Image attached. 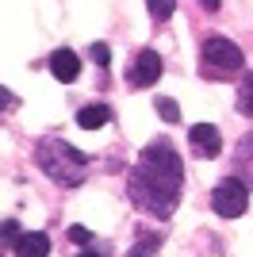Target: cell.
Masks as SVG:
<instances>
[{
	"instance_id": "cell-1",
	"label": "cell",
	"mask_w": 253,
	"mask_h": 257,
	"mask_svg": "<svg viewBox=\"0 0 253 257\" xmlns=\"http://www.w3.org/2000/svg\"><path fill=\"white\" fill-rule=\"evenodd\" d=\"M180 173H184V165H180L173 142L154 139L142 150V158L131 169V177H126V192H131V200L142 211L158 215V219H169L180 204Z\"/></svg>"
},
{
	"instance_id": "cell-2",
	"label": "cell",
	"mask_w": 253,
	"mask_h": 257,
	"mask_svg": "<svg viewBox=\"0 0 253 257\" xmlns=\"http://www.w3.org/2000/svg\"><path fill=\"white\" fill-rule=\"evenodd\" d=\"M35 161H39V169L46 173L50 181L65 184V188H77V184L88 177V158H84L77 146H69L65 139H39Z\"/></svg>"
},
{
	"instance_id": "cell-3",
	"label": "cell",
	"mask_w": 253,
	"mask_h": 257,
	"mask_svg": "<svg viewBox=\"0 0 253 257\" xmlns=\"http://www.w3.org/2000/svg\"><path fill=\"white\" fill-rule=\"evenodd\" d=\"M200 65H203V77L207 81H230V77L242 73V50L230 43V39H222V35H211L207 43H203V54H200Z\"/></svg>"
},
{
	"instance_id": "cell-4",
	"label": "cell",
	"mask_w": 253,
	"mask_h": 257,
	"mask_svg": "<svg viewBox=\"0 0 253 257\" xmlns=\"http://www.w3.org/2000/svg\"><path fill=\"white\" fill-rule=\"evenodd\" d=\"M211 207L222 215V219H238V215L249 207V184L242 177H226V181L215 184L211 192Z\"/></svg>"
},
{
	"instance_id": "cell-5",
	"label": "cell",
	"mask_w": 253,
	"mask_h": 257,
	"mask_svg": "<svg viewBox=\"0 0 253 257\" xmlns=\"http://www.w3.org/2000/svg\"><path fill=\"white\" fill-rule=\"evenodd\" d=\"M161 54L158 50H142L135 58V65H131V85L135 88H150V85H158V77H161Z\"/></svg>"
},
{
	"instance_id": "cell-6",
	"label": "cell",
	"mask_w": 253,
	"mask_h": 257,
	"mask_svg": "<svg viewBox=\"0 0 253 257\" xmlns=\"http://www.w3.org/2000/svg\"><path fill=\"white\" fill-rule=\"evenodd\" d=\"M188 142L196 146V154L200 158H219V127H211V123H196V127H188Z\"/></svg>"
},
{
	"instance_id": "cell-7",
	"label": "cell",
	"mask_w": 253,
	"mask_h": 257,
	"mask_svg": "<svg viewBox=\"0 0 253 257\" xmlns=\"http://www.w3.org/2000/svg\"><path fill=\"white\" fill-rule=\"evenodd\" d=\"M50 73L58 77V81H62V85H73L77 77H81V58H77L73 50H54L50 54Z\"/></svg>"
},
{
	"instance_id": "cell-8",
	"label": "cell",
	"mask_w": 253,
	"mask_h": 257,
	"mask_svg": "<svg viewBox=\"0 0 253 257\" xmlns=\"http://www.w3.org/2000/svg\"><path fill=\"white\" fill-rule=\"evenodd\" d=\"M16 257H46L50 253V238L42 234V230H31V234H20L16 238Z\"/></svg>"
},
{
	"instance_id": "cell-9",
	"label": "cell",
	"mask_w": 253,
	"mask_h": 257,
	"mask_svg": "<svg viewBox=\"0 0 253 257\" xmlns=\"http://www.w3.org/2000/svg\"><path fill=\"white\" fill-rule=\"evenodd\" d=\"M104 123H111V107H104V104H88L77 111V127H84V131H96Z\"/></svg>"
},
{
	"instance_id": "cell-10",
	"label": "cell",
	"mask_w": 253,
	"mask_h": 257,
	"mask_svg": "<svg viewBox=\"0 0 253 257\" xmlns=\"http://www.w3.org/2000/svg\"><path fill=\"white\" fill-rule=\"evenodd\" d=\"M234 161H238V169L249 177V188H253V135H245L238 142V150H234Z\"/></svg>"
},
{
	"instance_id": "cell-11",
	"label": "cell",
	"mask_w": 253,
	"mask_h": 257,
	"mask_svg": "<svg viewBox=\"0 0 253 257\" xmlns=\"http://www.w3.org/2000/svg\"><path fill=\"white\" fill-rule=\"evenodd\" d=\"M158 246H161V238L154 234V230H142L138 242H135V249H131L126 257H154V249H158Z\"/></svg>"
},
{
	"instance_id": "cell-12",
	"label": "cell",
	"mask_w": 253,
	"mask_h": 257,
	"mask_svg": "<svg viewBox=\"0 0 253 257\" xmlns=\"http://www.w3.org/2000/svg\"><path fill=\"white\" fill-rule=\"evenodd\" d=\"M238 111L253 119V73L242 77V85H238Z\"/></svg>"
},
{
	"instance_id": "cell-13",
	"label": "cell",
	"mask_w": 253,
	"mask_h": 257,
	"mask_svg": "<svg viewBox=\"0 0 253 257\" xmlns=\"http://www.w3.org/2000/svg\"><path fill=\"white\" fill-rule=\"evenodd\" d=\"M173 8H177V0H146L150 20H158V23H165L169 16H173Z\"/></svg>"
},
{
	"instance_id": "cell-14",
	"label": "cell",
	"mask_w": 253,
	"mask_h": 257,
	"mask_svg": "<svg viewBox=\"0 0 253 257\" xmlns=\"http://www.w3.org/2000/svg\"><path fill=\"white\" fill-rule=\"evenodd\" d=\"M16 238H20V223H16V219H4V223H0V242H4V246H16Z\"/></svg>"
},
{
	"instance_id": "cell-15",
	"label": "cell",
	"mask_w": 253,
	"mask_h": 257,
	"mask_svg": "<svg viewBox=\"0 0 253 257\" xmlns=\"http://www.w3.org/2000/svg\"><path fill=\"white\" fill-rule=\"evenodd\" d=\"M158 111H161V119H165V123H177V119H180V107L173 104L169 96H158Z\"/></svg>"
},
{
	"instance_id": "cell-16",
	"label": "cell",
	"mask_w": 253,
	"mask_h": 257,
	"mask_svg": "<svg viewBox=\"0 0 253 257\" xmlns=\"http://www.w3.org/2000/svg\"><path fill=\"white\" fill-rule=\"evenodd\" d=\"M12 107H20V96H16L12 88L0 85V111H12Z\"/></svg>"
},
{
	"instance_id": "cell-17",
	"label": "cell",
	"mask_w": 253,
	"mask_h": 257,
	"mask_svg": "<svg viewBox=\"0 0 253 257\" xmlns=\"http://www.w3.org/2000/svg\"><path fill=\"white\" fill-rule=\"evenodd\" d=\"M69 238H73V242H81V246H92V234H88L84 226H69Z\"/></svg>"
},
{
	"instance_id": "cell-18",
	"label": "cell",
	"mask_w": 253,
	"mask_h": 257,
	"mask_svg": "<svg viewBox=\"0 0 253 257\" xmlns=\"http://www.w3.org/2000/svg\"><path fill=\"white\" fill-rule=\"evenodd\" d=\"M107 58H111V50H107L104 43H92V62H100V65H107Z\"/></svg>"
},
{
	"instance_id": "cell-19",
	"label": "cell",
	"mask_w": 253,
	"mask_h": 257,
	"mask_svg": "<svg viewBox=\"0 0 253 257\" xmlns=\"http://www.w3.org/2000/svg\"><path fill=\"white\" fill-rule=\"evenodd\" d=\"M77 257H104V253H100V249L92 246V249H81V253H77Z\"/></svg>"
},
{
	"instance_id": "cell-20",
	"label": "cell",
	"mask_w": 253,
	"mask_h": 257,
	"mask_svg": "<svg viewBox=\"0 0 253 257\" xmlns=\"http://www.w3.org/2000/svg\"><path fill=\"white\" fill-rule=\"evenodd\" d=\"M200 4H203L207 12H215V8H219V0H200Z\"/></svg>"
}]
</instances>
